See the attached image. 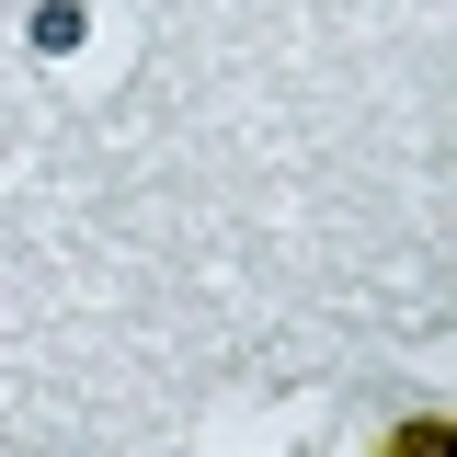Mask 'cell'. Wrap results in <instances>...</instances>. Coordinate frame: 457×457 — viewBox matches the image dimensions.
I'll use <instances>...</instances> for the list:
<instances>
[{
	"label": "cell",
	"instance_id": "6da1fadb",
	"mask_svg": "<svg viewBox=\"0 0 457 457\" xmlns=\"http://www.w3.org/2000/svg\"><path fill=\"white\" fill-rule=\"evenodd\" d=\"M378 457H457V435H446V411H411V423L378 435Z\"/></svg>",
	"mask_w": 457,
	"mask_h": 457
}]
</instances>
